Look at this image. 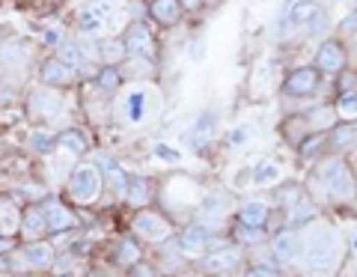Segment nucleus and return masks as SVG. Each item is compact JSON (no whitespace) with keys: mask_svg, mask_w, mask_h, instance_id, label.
I'll return each mask as SVG.
<instances>
[{"mask_svg":"<svg viewBox=\"0 0 357 277\" xmlns=\"http://www.w3.org/2000/svg\"><path fill=\"white\" fill-rule=\"evenodd\" d=\"M337 253H340V236L333 227H316L312 230V236L307 241V250H304V265L307 271L312 274H325L333 269V262H337Z\"/></svg>","mask_w":357,"mask_h":277,"instance_id":"1","label":"nucleus"},{"mask_svg":"<svg viewBox=\"0 0 357 277\" xmlns=\"http://www.w3.org/2000/svg\"><path fill=\"white\" fill-rule=\"evenodd\" d=\"M316 179L321 182L325 194L333 197V200H351V197H354V176H351V170L345 167L342 161L325 164V167L316 173Z\"/></svg>","mask_w":357,"mask_h":277,"instance_id":"2","label":"nucleus"},{"mask_svg":"<svg viewBox=\"0 0 357 277\" xmlns=\"http://www.w3.org/2000/svg\"><path fill=\"white\" fill-rule=\"evenodd\" d=\"M98 194H102V173L96 164H81L69 179V197L75 203L89 206L98 200Z\"/></svg>","mask_w":357,"mask_h":277,"instance_id":"3","label":"nucleus"},{"mask_svg":"<svg viewBox=\"0 0 357 277\" xmlns=\"http://www.w3.org/2000/svg\"><path fill=\"white\" fill-rule=\"evenodd\" d=\"M134 236L146 239V241H164L173 236V224L167 218H161L158 212H140L137 218H134Z\"/></svg>","mask_w":357,"mask_h":277,"instance_id":"4","label":"nucleus"},{"mask_svg":"<svg viewBox=\"0 0 357 277\" xmlns=\"http://www.w3.org/2000/svg\"><path fill=\"white\" fill-rule=\"evenodd\" d=\"M54 262V250L48 245H42V241H30V245L15 253V265H9V269H18V271H42L48 269Z\"/></svg>","mask_w":357,"mask_h":277,"instance_id":"5","label":"nucleus"},{"mask_svg":"<svg viewBox=\"0 0 357 277\" xmlns=\"http://www.w3.org/2000/svg\"><path fill=\"white\" fill-rule=\"evenodd\" d=\"M122 45H126V54H131V57L155 60V39H152V33L143 27V24H131L126 30V39H122Z\"/></svg>","mask_w":357,"mask_h":277,"instance_id":"6","label":"nucleus"},{"mask_svg":"<svg viewBox=\"0 0 357 277\" xmlns=\"http://www.w3.org/2000/svg\"><path fill=\"white\" fill-rule=\"evenodd\" d=\"M110 15H114V3L110 0H93V3H86L84 6V13H81V33H98V30H105L107 27V21Z\"/></svg>","mask_w":357,"mask_h":277,"instance_id":"7","label":"nucleus"},{"mask_svg":"<svg viewBox=\"0 0 357 277\" xmlns=\"http://www.w3.org/2000/svg\"><path fill=\"white\" fill-rule=\"evenodd\" d=\"M208 245H211V227H206V224H194L178 236V250L188 253V257L203 253Z\"/></svg>","mask_w":357,"mask_h":277,"instance_id":"8","label":"nucleus"},{"mask_svg":"<svg viewBox=\"0 0 357 277\" xmlns=\"http://www.w3.org/2000/svg\"><path fill=\"white\" fill-rule=\"evenodd\" d=\"M316 87H319V69L304 66V69H295L292 75L286 77L283 90L289 96H310V93H316Z\"/></svg>","mask_w":357,"mask_h":277,"instance_id":"9","label":"nucleus"},{"mask_svg":"<svg viewBox=\"0 0 357 277\" xmlns=\"http://www.w3.org/2000/svg\"><path fill=\"white\" fill-rule=\"evenodd\" d=\"M42 212H45V220H48V230H51V232L72 230V227L77 224V218H75L60 200H48V203L42 206Z\"/></svg>","mask_w":357,"mask_h":277,"instance_id":"10","label":"nucleus"},{"mask_svg":"<svg viewBox=\"0 0 357 277\" xmlns=\"http://www.w3.org/2000/svg\"><path fill=\"white\" fill-rule=\"evenodd\" d=\"M345 66V51L340 48V42H325L316 54V69L319 72H340Z\"/></svg>","mask_w":357,"mask_h":277,"instance_id":"11","label":"nucleus"},{"mask_svg":"<svg viewBox=\"0 0 357 277\" xmlns=\"http://www.w3.org/2000/svg\"><path fill=\"white\" fill-rule=\"evenodd\" d=\"M268 215H271V206L262 203V200H250V203H244L241 206V212H238V220L244 227H253V230H262L268 224Z\"/></svg>","mask_w":357,"mask_h":277,"instance_id":"12","label":"nucleus"},{"mask_svg":"<svg viewBox=\"0 0 357 277\" xmlns=\"http://www.w3.org/2000/svg\"><path fill=\"white\" fill-rule=\"evenodd\" d=\"M39 77L48 87H66L72 81V69L66 66L60 57H54V60H45L42 63V72H39Z\"/></svg>","mask_w":357,"mask_h":277,"instance_id":"13","label":"nucleus"},{"mask_svg":"<svg viewBox=\"0 0 357 277\" xmlns=\"http://www.w3.org/2000/svg\"><path fill=\"white\" fill-rule=\"evenodd\" d=\"M271 250H274L277 262H292V260H298V253H301V239L295 236V232L286 230V232H280V236L274 239Z\"/></svg>","mask_w":357,"mask_h":277,"instance_id":"14","label":"nucleus"},{"mask_svg":"<svg viewBox=\"0 0 357 277\" xmlns=\"http://www.w3.org/2000/svg\"><path fill=\"white\" fill-rule=\"evenodd\" d=\"M241 260V253L236 248H229V250H218V253H211V257L203 260V271L208 274H220V271H229V269H236Z\"/></svg>","mask_w":357,"mask_h":277,"instance_id":"15","label":"nucleus"},{"mask_svg":"<svg viewBox=\"0 0 357 277\" xmlns=\"http://www.w3.org/2000/svg\"><path fill=\"white\" fill-rule=\"evenodd\" d=\"M321 15V6L316 3V0H295L292 9H289V15H286V24H310L312 18H319Z\"/></svg>","mask_w":357,"mask_h":277,"instance_id":"16","label":"nucleus"},{"mask_svg":"<svg viewBox=\"0 0 357 277\" xmlns=\"http://www.w3.org/2000/svg\"><path fill=\"white\" fill-rule=\"evenodd\" d=\"M197 215H199V224L208 227L211 220H218L220 215H227V197H223V194H208V197H203V203H199Z\"/></svg>","mask_w":357,"mask_h":277,"instance_id":"17","label":"nucleus"},{"mask_svg":"<svg viewBox=\"0 0 357 277\" xmlns=\"http://www.w3.org/2000/svg\"><path fill=\"white\" fill-rule=\"evenodd\" d=\"M18 230L24 232V236H27L30 241L42 239L45 232H48V220H45V212H42V209H36V206H33L30 212H27L24 218H21V227H18Z\"/></svg>","mask_w":357,"mask_h":277,"instance_id":"18","label":"nucleus"},{"mask_svg":"<svg viewBox=\"0 0 357 277\" xmlns=\"http://www.w3.org/2000/svg\"><path fill=\"white\" fill-rule=\"evenodd\" d=\"M146 102H149V93L146 90H131L126 98V123H143L146 119Z\"/></svg>","mask_w":357,"mask_h":277,"instance_id":"19","label":"nucleus"},{"mask_svg":"<svg viewBox=\"0 0 357 277\" xmlns=\"http://www.w3.org/2000/svg\"><path fill=\"white\" fill-rule=\"evenodd\" d=\"M149 13L152 18L158 21V24H176L178 21V13H182V3L178 0H152V6H149Z\"/></svg>","mask_w":357,"mask_h":277,"instance_id":"20","label":"nucleus"},{"mask_svg":"<svg viewBox=\"0 0 357 277\" xmlns=\"http://www.w3.org/2000/svg\"><path fill=\"white\" fill-rule=\"evenodd\" d=\"M21 227V215H18V209L13 203H0V236H13V232H18Z\"/></svg>","mask_w":357,"mask_h":277,"instance_id":"21","label":"nucleus"},{"mask_svg":"<svg viewBox=\"0 0 357 277\" xmlns=\"http://www.w3.org/2000/svg\"><path fill=\"white\" fill-rule=\"evenodd\" d=\"M333 110H337V117L345 119V123H354L357 119V93H342Z\"/></svg>","mask_w":357,"mask_h":277,"instance_id":"22","label":"nucleus"},{"mask_svg":"<svg viewBox=\"0 0 357 277\" xmlns=\"http://www.w3.org/2000/svg\"><path fill=\"white\" fill-rule=\"evenodd\" d=\"M277 179H280V164L277 161H262L259 167L253 170V182L256 185H274Z\"/></svg>","mask_w":357,"mask_h":277,"instance_id":"23","label":"nucleus"},{"mask_svg":"<svg viewBox=\"0 0 357 277\" xmlns=\"http://www.w3.org/2000/svg\"><path fill=\"white\" fill-rule=\"evenodd\" d=\"M57 143L66 149H72V152H84L89 147V137L84 135V131H63V135H57Z\"/></svg>","mask_w":357,"mask_h":277,"instance_id":"24","label":"nucleus"},{"mask_svg":"<svg viewBox=\"0 0 357 277\" xmlns=\"http://www.w3.org/2000/svg\"><path fill=\"white\" fill-rule=\"evenodd\" d=\"M102 167H105V176H107V182L110 188H114L116 194H126V188H128V176L122 173L114 161H102Z\"/></svg>","mask_w":357,"mask_h":277,"instance_id":"25","label":"nucleus"},{"mask_svg":"<svg viewBox=\"0 0 357 277\" xmlns=\"http://www.w3.org/2000/svg\"><path fill=\"white\" fill-rule=\"evenodd\" d=\"M60 60L69 66V69H81V66H86V54H84L81 45H63Z\"/></svg>","mask_w":357,"mask_h":277,"instance_id":"26","label":"nucleus"},{"mask_svg":"<svg viewBox=\"0 0 357 277\" xmlns=\"http://www.w3.org/2000/svg\"><path fill=\"white\" fill-rule=\"evenodd\" d=\"M126 194H128V200H131L134 206L149 203V191H146V182H143V179H128Z\"/></svg>","mask_w":357,"mask_h":277,"instance_id":"27","label":"nucleus"},{"mask_svg":"<svg viewBox=\"0 0 357 277\" xmlns=\"http://www.w3.org/2000/svg\"><path fill=\"white\" fill-rule=\"evenodd\" d=\"M137 260H140V248L134 245L131 239H122L119 253H116V262H119V265H134Z\"/></svg>","mask_w":357,"mask_h":277,"instance_id":"28","label":"nucleus"},{"mask_svg":"<svg viewBox=\"0 0 357 277\" xmlns=\"http://www.w3.org/2000/svg\"><path fill=\"white\" fill-rule=\"evenodd\" d=\"M331 143H333V147H337V149L351 147V143H354V128H351V126H342V128H337V131H333V137H331Z\"/></svg>","mask_w":357,"mask_h":277,"instance_id":"29","label":"nucleus"},{"mask_svg":"<svg viewBox=\"0 0 357 277\" xmlns=\"http://www.w3.org/2000/svg\"><path fill=\"white\" fill-rule=\"evenodd\" d=\"M54 143H57V137L48 135V131H36V135H33V147H36V152H51Z\"/></svg>","mask_w":357,"mask_h":277,"instance_id":"30","label":"nucleus"},{"mask_svg":"<svg viewBox=\"0 0 357 277\" xmlns=\"http://www.w3.org/2000/svg\"><path fill=\"white\" fill-rule=\"evenodd\" d=\"M98 87H102V90H116L119 87L116 69H102V75H98Z\"/></svg>","mask_w":357,"mask_h":277,"instance_id":"31","label":"nucleus"},{"mask_svg":"<svg viewBox=\"0 0 357 277\" xmlns=\"http://www.w3.org/2000/svg\"><path fill=\"white\" fill-rule=\"evenodd\" d=\"M244 277H280V271H277L274 265H253Z\"/></svg>","mask_w":357,"mask_h":277,"instance_id":"32","label":"nucleus"},{"mask_svg":"<svg viewBox=\"0 0 357 277\" xmlns=\"http://www.w3.org/2000/svg\"><path fill=\"white\" fill-rule=\"evenodd\" d=\"M122 51H126V45H119V42H107L105 45V60H116V57H122Z\"/></svg>","mask_w":357,"mask_h":277,"instance_id":"33","label":"nucleus"},{"mask_svg":"<svg viewBox=\"0 0 357 277\" xmlns=\"http://www.w3.org/2000/svg\"><path fill=\"white\" fill-rule=\"evenodd\" d=\"M45 42H48V45H57V48H60V42H63V27L45 30Z\"/></svg>","mask_w":357,"mask_h":277,"instance_id":"34","label":"nucleus"},{"mask_svg":"<svg viewBox=\"0 0 357 277\" xmlns=\"http://www.w3.org/2000/svg\"><path fill=\"white\" fill-rule=\"evenodd\" d=\"M9 248H13V239H6V236H0V253H3V250H9Z\"/></svg>","mask_w":357,"mask_h":277,"instance_id":"35","label":"nucleus"},{"mask_svg":"<svg viewBox=\"0 0 357 277\" xmlns=\"http://www.w3.org/2000/svg\"><path fill=\"white\" fill-rule=\"evenodd\" d=\"M178 3H182V6H188V9H197L199 3H203V0H178Z\"/></svg>","mask_w":357,"mask_h":277,"instance_id":"36","label":"nucleus"},{"mask_svg":"<svg viewBox=\"0 0 357 277\" xmlns=\"http://www.w3.org/2000/svg\"><path fill=\"white\" fill-rule=\"evenodd\" d=\"M351 248H354V250H357V239H354V245H351Z\"/></svg>","mask_w":357,"mask_h":277,"instance_id":"37","label":"nucleus"}]
</instances>
